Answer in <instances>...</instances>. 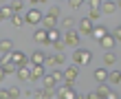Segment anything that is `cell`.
Masks as SVG:
<instances>
[{"label":"cell","instance_id":"83f0119b","mask_svg":"<svg viewBox=\"0 0 121 99\" xmlns=\"http://www.w3.org/2000/svg\"><path fill=\"white\" fill-rule=\"evenodd\" d=\"M99 18H101V11H99V9H90L88 11V20H90V22H97Z\"/></svg>","mask_w":121,"mask_h":99},{"label":"cell","instance_id":"d6986e66","mask_svg":"<svg viewBox=\"0 0 121 99\" xmlns=\"http://www.w3.org/2000/svg\"><path fill=\"white\" fill-rule=\"evenodd\" d=\"M95 79H97L99 84L108 82V70H106V66H101V68H95Z\"/></svg>","mask_w":121,"mask_h":99},{"label":"cell","instance_id":"7bdbcfd3","mask_svg":"<svg viewBox=\"0 0 121 99\" xmlns=\"http://www.w3.org/2000/svg\"><path fill=\"white\" fill-rule=\"evenodd\" d=\"M115 4H117V9H121V0H117V2H115Z\"/></svg>","mask_w":121,"mask_h":99},{"label":"cell","instance_id":"4dcf8cb0","mask_svg":"<svg viewBox=\"0 0 121 99\" xmlns=\"http://www.w3.org/2000/svg\"><path fill=\"white\" fill-rule=\"evenodd\" d=\"M42 90H44V99H53L57 95V88H42Z\"/></svg>","mask_w":121,"mask_h":99},{"label":"cell","instance_id":"30bf717a","mask_svg":"<svg viewBox=\"0 0 121 99\" xmlns=\"http://www.w3.org/2000/svg\"><path fill=\"white\" fill-rule=\"evenodd\" d=\"M62 40L60 29H46V44H55V42Z\"/></svg>","mask_w":121,"mask_h":99},{"label":"cell","instance_id":"52a82bcc","mask_svg":"<svg viewBox=\"0 0 121 99\" xmlns=\"http://www.w3.org/2000/svg\"><path fill=\"white\" fill-rule=\"evenodd\" d=\"M11 62H13V64H16L18 68L29 66V57H26V53L18 51V48H13V51H11Z\"/></svg>","mask_w":121,"mask_h":99},{"label":"cell","instance_id":"8992f818","mask_svg":"<svg viewBox=\"0 0 121 99\" xmlns=\"http://www.w3.org/2000/svg\"><path fill=\"white\" fill-rule=\"evenodd\" d=\"M57 97L60 99H84L75 90V86H62V88H57Z\"/></svg>","mask_w":121,"mask_h":99},{"label":"cell","instance_id":"277c9868","mask_svg":"<svg viewBox=\"0 0 121 99\" xmlns=\"http://www.w3.org/2000/svg\"><path fill=\"white\" fill-rule=\"evenodd\" d=\"M42 18H44V13H42L38 7H33V9H29V11L24 13V24H33L35 26V24L42 22Z\"/></svg>","mask_w":121,"mask_h":99},{"label":"cell","instance_id":"ee69618b","mask_svg":"<svg viewBox=\"0 0 121 99\" xmlns=\"http://www.w3.org/2000/svg\"><path fill=\"white\" fill-rule=\"evenodd\" d=\"M2 20H4V16H2V11H0V22H2Z\"/></svg>","mask_w":121,"mask_h":99},{"label":"cell","instance_id":"9a60e30c","mask_svg":"<svg viewBox=\"0 0 121 99\" xmlns=\"http://www.w3.org/2000/svg\"><path fill=\"white\" fill-rule=\"evenodd\" d=\"M44 60H46L44 51H33L31 57H29V64H44Z\"/></svg>","mask_w":121,"mask_h":99},{"label":"cell","instance_id":"836d02e7","mask_svg":"<svg viewBox=\"0 0 121 99\" xmlns=\"http://www.w3.org/2000/svg\"><path fill=\"white\" fill-rule=\"evenodd\" d=\"M68 4H70V9H79L84 4V0H68Z\"/></svg>","mask_w":121,"mask_h":99},{"label":"cell","instance_id":"8d00e7d4","mask_svg":"<svg viewBox=\"0 0 121 99\" xmlns=\"http://www.w3.org/2000/svg\"><path fill=\"white\" fill-rule=\"evenodd\" d=\"M33 99H44V90H35V93H33Z\"/></svg>","mask_w":121,"mask_h":99},{"label":"cell","instance_id":"bcb514c9","mask_svg":"<svg viewBox=\"0 0 121 99\" xmlns=\"http://www.w3.org/2000/svg\"><path fill=\"white\" fill-rule=\"evenodd\" d=\"M22 2H24V0H22Z\"/></svg>","mask_w":121,"mask_h":99},{"label":"cell","instance_id":"f35d334b","mask_svg":"<svg viewBox=\"0 0 121 99\" xmlns=\"http://www.w3.org/2000/svg\"><path fill=\"white\" fill-rule=\"evenodd\" d=\"M0 99H9V93H7L4 88H0Z\"/></svg>","mask_w":121,"mask_h":99},{"label":"cell","instance_id":"f546056e","mask_svg":"<svg viewBox=\"0 0 121 99\" xmlns=\"http://www.w3.org/2000/svg\"><path fill=\"white\" fill-rule=\"evenodd\" d=\"M51 77H53V82H55V84H57V82H64V73H62V70H57V68H53Z\"/></svg>","mask_w":121,"mask_h":99},{"label":"cell","instance_id":"1f68e13d","mask_svg":"<svg viewBox=\"0 0 121 99\" xmlns=\"http://www.w3.org/2000/svg\"><path fill=\"white\" fill-rule=\"evenodd\" d=\"M0 11H2V16H4V20L13 16V11H11V7H9V4H4V7H0Z\"/></svg>","mask_w":121,"mask_h":99},{"label":"cell","instance_id":"4316f807","mask_svg":"<svg viewBox=\"0 0 121 99\" xmlns=\"http://www.w3.org/2000/svg\"><path fill=\"white\" fill-rule=\"evenodd\" d=\"M7 93H9V99H18L20 95H22V90H20L18 86H11V88H7Z\"/></svg>","mask_w":121,"mask_h":99},{"label":"cell","instance_id":"3957f363","mask_svg":"<svg viewBox=\"0 0 121 99\" xmlns=\"http://www.w3.org/2000/svg\"><path fill=\"white\" fill-rule=\"evenodd\" d=\"M62 73H64V86H75L77 77H79V66L70 64L66 70H62Z\"/></svg>","mask_w":121,"mask_h":99},{"label":"cell","instance_id":"4fadbf2b","mask_svg":"<svg viewBox=\"0 0 121 99\" xmlns=\"http://www.w3.org/2000/svg\"><path fill=\"white\" fill-rule=\"evenodd\" d=\"M16 77H18L20 82H31V66H22V68H18Z\"/></svg>","mask_w":121,"mask_h":99},{"label":"cell","instance_id":"e0dca14e","mask_svg":"<svg viewBox=\"0 0 121 99\" xmlns=\"http://www.w3.org/2000/svg\"><path fill=\"white\" fill-rule=\"evenodd\" d=\"M99 44H101V46L106 48V51H112V48H115V44H117V42H115V38H112V33H108V35H106V38H104L101 42H99Z\"/></svg>","mask_w":121,"mask_h":99},{"label":"cell","instance_id":"ba28073f","mask_svg":"<svg viewBox=\"0 0 121 99\" xmlns=\"http://www.w3.org/2000/svg\"><path fill=\"white\" fill-rule=\"evenodd\" d=\"M92 29H95V24H92L88 18H82L79 22H77V33H79V35H90Z\"/></svg>","mask_w":121,"mask_h":99},{"label":"cell","instance_id":"74e56055","mask_svg":"<svg viewBox=\"0 0 121 99\" xmlns=\"http://www.w3.org/2000/svg\"><path fill=\"white\" fill-rule=\"evenodd\" d=\"M29 2H31L33 7H38V4H46V2H48V0H29Z\"/></svg>","mask_w":121,"mask_h":99},{"label":"cell","instance_id":"d4e9b609","mask_svg":"<svg viewBox=\"0 0 121 99\" xmlns=\"http://www.w3.org/2000/svg\"><path fill=\"white\" fill-rule=\"evenodd\" d=\"M9 20H11V24H13V26H16V29H20V26H22V24H24V18H22V16H20V13H13V16H11Z\"/></svg>","mask_w":121,"mask_h":99},{"label":"cell","instance_id":"7402d4cb","mask_svg":"<svg viewBox=\"0 0 121 99\" xmlns=\"http://www.w3.org/2000/svg\"><path fill=\"white\" fill-rule=\"evenodd\" d=\"M0 66H2V70H4L7 75H16L18 73V66L13 64V62H4V64H0Z\"/></svg>","mask_w":121,"mask_h":99},{"label":"cell","instance_id":"d590c367","mask_svg":"<svg viewBox=\"0 0 121 99\" xmlns=\"http://www.w3.org/2000/svg\"><path fill=\"white\" fill-rule=\"evenodd\" d=\"M53 48H55V51H57V53H62L64 48H66V44H64V42L60 40V42H55V44H53Z\"/></svg>","mask_w":121,"mask_h":99},{"label":"cell","instance_id":"5b68a950","mask_svg":"<svg viewBox=\"0 0 121 99\" xmlns=\"http://www.w3.org/2000/svg\"><path fill=\"white\" fill-rule=\"evenodd\" d=\"M79 40H82V35L77 33V29H70V31H66V33L62 35V42L66 46H73V48L79 46Z\"/></svg>","mask_w":121,"mask_h":99},{"label":"cell","instance_id":"7a4b0ae2","mask_svg":"<svg viewBox=\"0 0 121 99\" xmlns=\"http://www.w3.org/2000/svg\"><path fill=\"white\" fill-rule=\"evenodd\" d=\"M90 62H92V53L88 51V48L77 46L75 51H73V64L75 66H88Z\"/></svg>","mask_w":121,"mask_h":99},{"label":"cell","instance_id":"6da1fadb","mask_svg":"<svg viewBox=\"0 0 121 99\" xmlns=\"http://www.w3.org/2000/svg\"><path fill=\"white\" fill-rule=\"evenodd\" d=\"M60 16H62V9H60V7H51V9L44 13V18H42V24H44V29H57Z\"/></svg>","mask_w":121,"mask_h":99},{"label":"cell","instance_id":"ab89813d","mask_svg":"<svg viewBox=\"0 0 121 99\" xmlns=\"http://www.w3.org/2000/svg\"><path fill=\"white\" fill-rule=\"evenodd\" d=\"M106 99H119V95L115 93V90H110V93H108V97H106Z\"/></svg>","mask_w":121,"mask_h":99},{"label":"cell","instance_id":"44dd1931","mask_svg":"<svg viewBox=\"0 0 121 99\" xmlns=\"http://www.w3.org/2000/svg\"><path fill=\"white\" fill-rule=\"evenodd\" d=\"M95 93L99 95V99H106V97H108V93H110V86H108V84H99V86H97V90H95Z\"/></svg>","mask_w":121,"mask_h":99},{"label":"cell","instance_id":"5bb4252c","mask_svg":"<svg viewBox=\"0 0 121 99\" xmlns=\"http://www.w3.org/2000/svg\"><path fill=\"white\" fill-rule=\"evenodd\" d=\"M99 11L106 13V16H110V13H115V11H117V4H115V2H110V0H104L101 7H99Z\"/></svg>","mask_w":121,"mask_h":99},{"label":"cell","instance_id":"484cf974","mask_svg":"<svg viewBox=\"0 0 121 99\" xmlns=\"http://www.w3.org/2000/svg\"><path fill=\"white\" fill-rule=\"evenodd\" d=\"M9 7H11V11H13V13H20V11L24 9V2H22V0H11V4H9Z\"/></svg>","mask_w":121,"mask_h":99},{"label":"cell","instance_id":"cb8c5ba5","mask_svg":"<svg viewBox=\"0 0 121 99\" xmlns=\"http://www.w3.org/2000/svg\"><path fill=\"white\" fill-rule=\"evenodd\" d=\"M104 64H106V66H110V64H117V55L112 53V51H106V55H104Z\"/></svg>","mask_w":121,"mask_h":99},{"label":"cell","instance_id":"ffe728a7","mask_svg":"<svg viewBox=\"0 0 121 99\" xmlns=\"http://www.w3.org/2000/svg\"><path fill=\"white\" fill-rule=\"evenodd\" d=\"M33 40L38 42V44H46V29H35Z\"/></svg>","mask_w":121,"mask_h":99},{"label":"cell","instance_id":"f1b7e54d","mask_svg":"<svg viewBox=\"0 0 121 99\" xmlns=\"http://www.w3.org/2000/svg\"><path fill=\"white\" fill-rule=\"evenodd\" d=\"M42 82H44V88H55V86H57V84L53 82L51 75H44V77H42Z\"/></svg>","mask_w":121,"mask_h":99},{"label":"cell","instance_id":"60d3db41","mask_svg":"<svg viewBox=\"0 0 121 99\" xmlns=\"http://www.w3.org/2000/svg\"><path fill=\"white\" fill-rule=\"evenodd\" d=\"M84 99H99V95H97V93H88Z\"/></svg>","mask_w":121,"mask_h":99},{"label":"cell","instance_id":"e575fe53","mask_svg":"<svg viewBox=\"0 0 121 99\" xmlns=\"http://www.w3.org/2000/svg\"><path fill=\"white\" fill-rule=\"evenodd\" d=\"M112 38H115V42H121V24L112 31Z\"/></svg>","mask_w":121,"mask_h":99},{"label":"cell","instance_id":"f6af8a7d","mask_svg":"<svg viewBox=\"0 0 121 99\" xmlns=\"http://www.w3.org/2000/svg\"><path fill=\"white\" fill-rule=\"evenodd\" d=\"M0 2H7V0H0Z\"/></svg>","mask_w":121,"mask_h":99},{"label":"cell","instance_id":"7c38bea8","mask_svg":"<svg viewBox=\"0 0 121 99\" xmlns=\"http://www.w3.org/2000/svg\"><path fill=\"white\" fill-rule=\"evenodd\" d=\"M57 66V64H64V55L57 53V55H46V60H44V66Z\"/></svg>","mask_w":121,"mask_h":99},{"label":"cell","instance_id":"d6a6232c","mask_svg":"<svg viewBox=\"0 0 121 99\" xmlns=\"http://www.w3.org/2000/svg\"><path fill=\"white\" fill-rule=\"evenodd\" d=\"M84 2H88V4H90V9H99L104 0H84Z\"/></svg>","mask_w":121,"mask_h":99},{"label":"cell","instance_id":"ac0fdd59","mask_svg":"<svg viewBox=\"0 0 121 99\" xmlns=\"http://www.w3.org/2000/svg\"><path fill=\"white\" fill-rule=\"evenodd\" d=\"M11 51H13V42H11L9 38L0 40V53H2V55H7V53H11Z\"/></svg>","mask_w":121,"mask_h":99},{"label":"cell","instance_id":"603a6c76","mask_svg":"<svg viewBox=\"0 0 121 99\" xmlns=\"http://www.w3.org/2000/svg\"><path fill=\"white\" fill-rule=\"evenodd\" d=\"M60 22H62V26H64L66 31H70V29L75 26V18H73V16H66V18H62Z\"/></svg>","mask_w":121,"mask_h":99},{"label":"cell","instance_id":"8fae6325","mask_svg":"<svg viewBox=\"0 0 121 99\" xmlns=\"http://www.w3.org/2000/svg\"><path fill=\"white\" fill-rule=\"evenodd\" d=\"M108 33H110V31L106 29V26H101V24H97L95 29H92V33H90V35H92V38H95L97 42H101V40H104V38H106V35H108Z\"/></svg>","mask_w":121,"mask_h":99},{"label":"cell","instance_id":"9c48e42d","mask_svg":"<svg viewBox=\"0 0 121 99\" xmlns=\"http://www.w3.org/2000/svg\"><path fill=\"white\" fill-rule=\"evenodd\" d=\"M29 66H31V82H38V79H42L46 75L44 64H29Z\"/></svg>","mask_w":121,"mask_h":99},{"label":"cell","instance_id":"2e32d148","mask_svg":"<svg viewBox=\"0 0 121 99\" xmlns=\"http://www.w3.org/2000/svg\"><path fill=\"white\" fill-rule=\"evenodd\" d=\"M106 84H115V86H119L121 84V70H108V82Z\"/></svg>","mask_w":121,"mask_h":99},{"label":"cell","instance_id":"b9f144b4","mask_svg":"<svg viewBox=\"0 0 121 99\" xmlns=\"http://www.w3.org/2000/svg\"><path fill=\"white\" fill-rule=\"evenodd\" d=\"M4 77H7V73H4V70H2V66H0V82H2V79H4Z\"/></svg>","mask_w":121,"mask_h":99}]
</instances>
